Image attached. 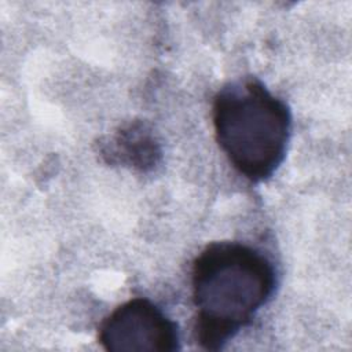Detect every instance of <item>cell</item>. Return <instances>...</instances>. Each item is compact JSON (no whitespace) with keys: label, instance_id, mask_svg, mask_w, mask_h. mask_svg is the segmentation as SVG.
<instances>
[{"label":"cell","instance_id":"6da1fadb","mask_svg":"<svg viewBox=\"0 0 352 352\" xmlns=\"http://www.w3.org/2000/svg\"><path fill=\"white\" fill-rule=\"evenodd\" d=\"M276 271L267 254L243 242L206 245L191 267L194 338L205 351H220L271 300Z\"/></svg>","mask_w":352,"mask_h":352},{"label":"cell","instance_id":"7a4b0ae2","mask_svg":"<svg viewBox=\"0 0 352 352\" xmlns=\"http://www.w3.org/2000/svg\"><path fill=\"white\" fill-rule=\"evenodd\" d=\"M212 121L219 147L249 182H267L285 161L292 111L258 78L223 85L213 98Z\"/></svg>","mask_w":352,"mask_h":352},{"label":"cell","instance_id":"3957f363","mask_svg":"<svg viewBox=\"0 0 352 352\" xmlns=\"http://www.w3.org/2000/svg\"><path fill=\"white\" fill-rule=\"evenodd\" d=\"M98 342L111 352H175L180 349L177 323L144 297L120 304L100 323Z\"/></svg>","mask_w":352,"mask_h":352},{"label":"cell","instance_id":"277c9868","mask_svg":"<svg viewBox=\"0 0 352 352\" xmlns=\"http://www.w3.org/2000/svg\"><path fill=\"white\" fill-rule=\"evenodd\" d=\"M99 153L109 164L146 172L157 165L161 147L144 122L133 121L107 136L99 144Z\"/></svg>","mask_w":352,"mask_h":352}]
</instances>
